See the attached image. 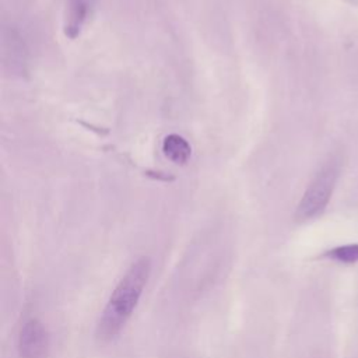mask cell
<instances>
[{
  "label": "cell",
  "instance_id": "6",
  "mask_svg": "<svg viewBox=\"0 0 358 358\" xmlns=\"http://www.w3.org/2000/svg\"><path fill=\"white\" fill-rule=\"evenodd\" d=\"M85 13H87L85 0H70L69 15L66 22V34L69 36L74 38L80 32V28L85 20Z\"/></svg>",
  "mask_w": 358,
  "mask_h": 358
},
{
  "label": "cell",
  "instance_id": "2",
  "mask_svg": "<svg viewBox=\"0 0 358 358\" xmlns=\"http://www.w3.org/2000/svg\"><path fill=\"white\" fill-rule=\"evenodd\" d=\"M338 178V164L330 161L324 164L308 185L298 207L295 217L298 221H308L323 213Z\"/></svg>",
  "mask_w": 358,
  "mask_h": 358
},
{
  "label": "cell",
  "instance_id": "3",
  "mask_svg": "<svg viewBox=\"0 0 358 358\" xmlns=\"http://www.w3.org/2000/svg\"><path fill=\"white\" fill-rule=\"evenodd\" d=\"M49 352V334L38 319L27 320L18 337L20 358H46Z\"/></svg>",
  "mask_w": 358,
  "mask_h": 358
},
{
  "label": "cell",
  "instance_id": "7",
  "mask_svg": "<svg viewBox=\"0 0 358 358\" xmlns=\"http://www.w3.org/2000/svg\"><path fill=\"white\" fill-rule=\"evenodd\" d=\"M324 256L327 259L351 264L358 262V243H348V245H340L333 249H329Z\"/></svg>",
  "mask_w": 358,
  "mask_h": 358
},
{
  "label": "cell",
  "instance_id": "4",
  "mask_svg": "<svg viewBox=\"0 0 358 358\" xmlns=\"http://www.w3.org/2000/svg\"><path fill=\"white\" fill-rule=\"evenodd\" d=\"M3 60L11 71H24L25 49L15 31L3 34Z\"/></svg>",
  "mask_w": 358,
  "mask_h": 358
},
{
  "label": "cell",
  "instance_id": "1",
  "mask_svg": "<svg viewBox=\"0 0 358 358\" xmlns=\"http://www.w3.org/2000/svg\"><path fill=\"white\" fill-rule=\"evenodd\" d=\"M151 271L148 257H141L131 264L124 277L113 289L102 316L98 322L96 336L102 341L112 340L126 324L143 294Z\"/></svg>",
  "mask_w": 358,
  "mask_h": 358
},
{
  "label": "cell",
  "instance_id": "5",
  "mask_svg": "<svg viewBox=\"0 0 358 358\" xmlns=\"http://www.w3.org/2000/svg\"><path fill=\"white\" fill-rule=\"evenodd\" d=\"M162 151L175 164H186L190 158V144L179 134H169L162 141Z\"/></svg>",
  "mask_w": 358,
  "mask_h": 358
}]
</instances>
